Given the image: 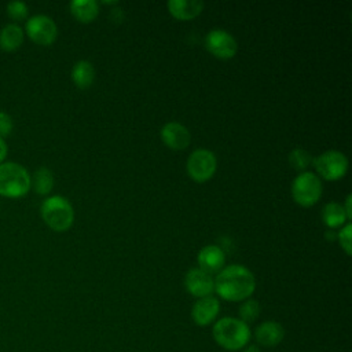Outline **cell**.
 I'll use <instances>...</instances> for the list:
<instances>
[{
	"instance_id": "8fae6325",
	"label": "cell",
	"mask_w": 352,
	"mask_h": 352,
	"mask_svg": "<svg viewBox=\"0 0 352 352\" xmlns=\"http://www.w3.org/2000/svg\"><path fill=\"white\" fill-rule=\"evenodd\" d=\"M220 312V302L216 297L206 296L198 298L191 308V318L195 324L205 327L210 324Z\"/></svg>"
},
{
	"instance_id": "ac0fdd59",
	"label": "cell",
	"mask_w": 352,
	"mask_h": 352,
	"mask_svg": "<svg viewBox=\"0 0 352 352\" xmlns=\"http://www.w3.org/2000/svg\"><path fill=\"white\" fill-rule=\"evenodd\" d=\"M72 14L81 22H89L98 15V3L95 0H73L69 4Z\"/></svg>"
},
{
	"instance_id": "9a60e30c",
	"label": "cell",
	"mask_w": 352,
	"mask_h": 352,
	"mask_svg": "<svg viewBox=\"0 0 352 352\" xmlns=\"http://www.w3.org/2000/svg\"><path fill=\"white\" fill-rule=\"evenodd\" d=\"M168 8L170 14L179 19H191L201 14L204 8L202 0H169Z\"/></svg>"
},
{
	"instance_id": "603a6c76",
	"label": "cell",
	"mask_w": 352,
	"mask_h": 352,
	"mask_svg": "<svg viewBox=\"0 0 352 352\" xmlns=\"http://www.w3.org/2000/svg\"><path fill=\"white\" fill-rule=\"evenodd\" d=\"M7 14L14 21H22L28 15V6L23 1H11L7 4Z\"/></svg>"
},
{
	"instance_id": "ba28073f",
	"label": "cell",
	"mask_w": 352,
	"mask_h": 352,
	"mask_svg": "<svg viewBox=\"0 0 352 352\" xmlns=\"http://www.w3.org/2000/svg\"><path fill=\"white\" fill-rule=\"evenodd\" d=\"M26 33L34 43L40 45H50L58 36V28L50 16L38 14L28 19Z\"/></svg>"
},
{
	"instance_id": "ffe728a7",
	"label": "cell",
	"mask_w": 352,
	"mask_h": 352,
	"mask_svg": "<svg viewBox=\"0 0 352 352\" xmlns=\"http://www.w3.org/2000/svg\"><path fill=\"white\" fill-rule=\"evenodd\" d=\"M30 186H33V188L37 194H43V195L48 194L52 190V186H54L52 172L45 166L38 168L34 172L33 179H30Z\"/></svg>"
},
{
	"instance_id": "4316f807",
	"label": "cell",
	"mask_w": 352,
	"mask_h": 352,
	"mask_svg": "<svg viewBox=\"0 0 352 352\" xmlns=\"http://www.w3.org/2000/svg\"><path fill=\"white\" fill-rule=\"evenodd\" d=\"M6 155H7V144H6L4 140L0 138V164H3Z\"/></svg>"
},
{
	"instance_id": "2e32d148",
	"label": "cell",
	"mask_w": 352,
	"mask_h": 352,
	"mask_svg": "<svg viewBox=\"0 0 352 352\" xmlns=\"http://www.w3.org/2000/svg\"><path fill=\"white\" fill-rule=\"evenodd\" d=\"M23 41V32L16 23L6 25L0 32V48L11 52L21 47Z\"/></svg>"
},
{
	"instance_id": "52a82bcc",
	"label": "cell",
	"mask_w": 352,
	"mask_h": 352,
	"mask_svg": "<svg viewBox=\"0 0 352 352\" xmlns=\"http://www.w3.org/2000/svg\"><path fill=\"white\" fill-rule=\"evenodd\" d=\"M216 155L208 148H197L187 158V172L197 182L210 179L216 170Z\"/></svg>"
},
{
	"instance_id": "6da1fadb",
	"label": "cell",
	"mask_w": 352,
	"mask_h": 352,
	"mask_svg": "<svg viewBox=\"0 0 352 352\" xmlns=\"http://www.w3.org/2000/svg\"><path fill=\"white\" fill-rule=\"evenodd\" d=\"M254 289L256 278L253 272L241 264L221 268L214 278V290L227 301H243L253 294Z\"/></svg>"
},
{
	"instance_id": "8992f818",
	"label": "cell",
	"mask_w": 352,
	"mask_h": 352,
	"mask_svg": "<svg viewBox=\"0 0 352 352\" xmlns=\"http://www.w3.org/2000/svg\"><path fill=\"white\" fill-rule=\"evenodd\" d=\"M316 172L327 180H337L342 177L348 169V158L338 150H326L318 157L312 158Z\"/></svg>"
},
{
	"instance_id": "9c48e42d",
	"label": "cell",
	"mask_w": 352,
	"mask_h": 352,
	"mask_svg": "<svg viewBox=\"0 0 352 352\" xmlns=\"http://www.w3.org/2000/svg\"><path fill=\"white\" fill-rule=\"evenodd\" d=\"M205 45L210 54L221 59L232 58L238 50L235 37L224 29H212L205 36Z\"/></svg>"
},
{
	"instance_id": "5b68a950",
	"label": "cell",
	"mask_w": 352,
	"mask_h": 352,
	"mask_svg": "<svg viewBox=\"0 0 352 352\" xmlns=\"http://www.w3.org/2000/svg\"><path fill=\"white\" fill-rule=\"evenodd\" d=\"M292 195L302 206L314 205L322 195V182L314 172H301L292 183Z\"/></svg>"
},
{
	"instance_id": "3957f363",
	"label": "cell",
	"mask_w": 352,
	"mask_h": 352,
	"mask_svg": "<svg viewBox=\"0 0 352 352\" xmlns=\"http://www.w3.org/2000/svg\"><path fill=\"white\" fill-rule=\"evenodd\" d=\"M30 175L15 162L0 164V195L18 198L25 195L30 188Z\"/></svg>"
},
{
	"instance_id": "7402d4cb",
	"label": "cell",
	"mask_w": 352,
	"mask_h": 352,
	"mask_svg": "<svg viewBox=\"0 0 352 352\" xmlns=\"http://www.w3.org/2000/svg\"><path fill=\"white\" fill-rule=\"evenodd\" d=\"M260 304L257 300H253V298H246L243 300V302L239 305V319L242 322H245L246 324L256 320L260 315Z\"/></svg>"
},
{
	"instance_id": "7c38bea8",
	"label": "cell",
	"mask_w": 352,
	"mask_h": 352,
	"mask_svg": "<svg viewBox=\"0 0 352 352\" xmlns=\"http://www.w3.org/2000/svg\"><path fill=\"white\" fill-rule=\"evenodd\" d=\"M162 142L175 150H182L190 144V131L177 121H169L161 128Z\"/></svg>"
},
{
	"instance_id": "277c9868",
	"label": "cell",
	"mask_w": 352,
	"mask_h": 352,
	"mask_svg": "<svg viewBox=\"0 0 352 352\" xmlns=\"http://www.w3.org/2000/svg\"><path fill=\"white\" fill-rule=\"evenodd\" d=\"M41 217L52 230L65 231L74 220V210L65 197L52 195L43 201Z\"/></svg>"
},
{
	"instance_id": "cb8c5ba5",
	"label": "cell",
	"mask_w": 352,
	"mask_h": 352,
	"mask_svg": "<svg viewBox=\"0 0 352 352\" xmlns=\"http://www.w3.org/2000/svg\"><path fill=\"white\" fill-rule=\"evenodd\" d=\"M351 234H352V224L351 221H348L341 230L340 232L337 234V238H338V242L341 245V248L345 250L346 254H351L352 253V238H351Z\"/></svg>"
},
{
	"instance_id": "4fadbf2b",
	"label": "cell",
	"mask_w": 352,
	"mask_h": 352,
	"mask_svg": "<svg viewBox=\"0 0 352 352\" xmlns=\"http://www.w3.org/2000/svg\"><path fill=\"white\" fill-rule=\"evenodd\" d=\"M285 329L279 322L267 320L258 324L254 330V338L261 346L272 348L283 341Z\"/></svg>"
},
{
	"instance_id": "5bb4252c",
	"label": "cell",
	"mask_w": 352,
	"mask_h": 352,
	"mask_svg": "<svg viewBox=\"0 0 352 352\" xmlns=\"http://www.w3.org/2000/svg\"><path fill=\"white\" fill-rule=\"evenodd\" d=\"M198 264L199 268L212 274L219 272L224 265V252L217 245H206L198 253Z\"/></svg>"
},
{
	"instance_id": "d6986e66",
	"label": "cell",
	"mask_w": 352,
	"mask_h": 352,
	"mask_svg": "<svg viewBox=\"0 0 352 352\" xmlns=\"http://www.w3.org/2000/svg\"><path fill=\"white\" fill-rule=\"evenodd\" d=\"M322 220L327 227H340L348 220V217L341 204L327 202L322 208Z\"/></svg>"
},
{
	"instance_id": "44dd1931",
	"label": "cell",
	"mask_w": 352,
	"mask_h": 352,
	"mask_svg": "<svg viewBox=\"0 0 352 352\" xmlns=\"http://www.w3.org/2000/svg\"><path fill=\"white\" fill-rule=\"evenodd\" d=\"M287 160L293 169L302 172H305V169L312 164V155L304 148H293L289 153Z\"/></svg>"
},
{
	"instance_id": "7a4b0ae2",
	"label": "cell",
	"mask_w": 352,
	"mask_h": 352,
	"mask_svg": "<svg viewBox=\"0 0 352 352\" xmlns=\"http://www.w3.org/2000/svg\"><path fill=\"white\" fill-rule=\"evenodd\" d=\"M216 344L230 352L242 351L250 341L252 331L249 324L242 322L239 318H221L214 322L212 329Z\"/></svg>"
},
{
	"instance_id": "83f0119b",
	"label": "cell",
	"mask_w": 352,
	"mask_h": 352,
	"mask_svg": "<svg viewBox=\"0 0 352 352\" xmlns=\"http://www.w3.org/2000/svg\"><path fill=\"white\" fill-rule=\"evenodd\" d=\"M242 352H260V348L257 345H253V344H248Z\"/></svg>"
},
{
	"instance_id": "e0dca14e",
	"label": "cell",
	"mask_w": 352,
	"mask_h": 352,
	"mask_svg": "<svg viewBox=\"0 0 352 352\" xmlns=\"http://www.w3.org/2000/svg\"><path fill=\"white\" fill-rule=\"evenodd\" d=\"M72 78L78 88H87L95 78L94 65L88 60H78L72 69Z\"/></svg>"
},
{
	"instance_id": "484cf974",
	"label": "cell",
	"mask_w": 352,
	"mask_h": 352,
	"mask_svg": "<svg viewBox=\"0 0 352 352\" xmlns=\"http://www.w3.org/2000/svg\"><path fill=\"white\" fill-rule=\"evenodd\" d=\"M351 199H352V195L351 194H348L346 195V198H345V205L342 206L344 208V210H345V213H346V217H348V220L352 217V209H351Z\"/></svg>"
},
{
	"instance_id": "d4e9b609",
	"label": "cell",
	"mask_w": 352,
	"mask_h": 352,
	"mask_svg": "<svg viewBox=\"0 0 352 352\" xmlns=\"http://www.w3.org/2000/svg\"><path fill=\"white\" fill-rule=\"evenodd\" d=\"M12 118L4 113V111H0V138L3 139L4 136H8L12 131Z\"/></svg>"
},
{
	"instance_id": "30bf717a",
	"label": "cell",
	"mask_w": 352,
	"mask_h": 352,
	"mask_svg": "<svg viewBox=\"0 0 352 352\" xmlns=\"http://www.w3.org/2000/svg\"><path fill=\"white\" fill-rule=\"evenodd\" d=\"M186 289L195 297L210 296L214 290V279L212 275L199 267H194L187 271L184 276Z\"/></svg>"
}]
</instances>
